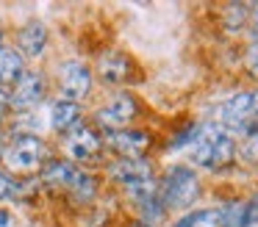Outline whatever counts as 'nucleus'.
I'll return each instance as SVG.
<instances>
[{"mask_svg":"<svg viewBox=\"0 0 258 227\" xmlns=\"http://www.w3.org/2000/svg\"><path fill=\"white\" fill-rule=\"evenodd\" d=\"M53 158L50 144L36 133H14L9 141H3L0 149V169L12 175L14 180L34 177L45 169V164Z\"/></svg>","mask_w":258,"mask_h":227,"instance_id":"obj_3","label":"nucleus"},{"mask_svg":"<svg viewBox=\"0 0 258 227\" xmlns=\"http://www.w3.org/2000/svg\"><path fill=\"white\" fill-rule=\"evenodd\" d=\"M0 149H3V133H0Z\"/></svg>","mask_w":258,"mask_h":227,"instance_id":"obj_24","label":"nucleus"},{"mask_svg":"<svg viewBox=\"0 0 258 227\" xmlns=\"http://www.w3.org/2000/svg\"><path fill=\"white\" fill-rule=\"evenodd\" d=\"M222 28L230 36H244L250 33V6L230 3L222 9Z\"/></svg>","mask_w":258,"mask_h":227,"instance_id":"obj_17","label":"nucleus"},{"mask_svg":"<svg viewBox=\"0 0 258 227\" xmlns=\"http://www.w3.org/2000/svg\"><path fill=\"white\" fill-rule=\"evenodd\" d=\"M239 161H244L250 166H258V130L239 138Z\"/></svg>","mask_w":258,"mask_h":227,"instance_id":"obj_20","label":"nucleus"},{"mask_svg":"<svg viewBox=\"0 0 258 227\" xmlns=\"http://www.w3.org/2000/svg\"><path fill=\"white\" fill-rule=\"evenodd\" d=\"M0 47H6V31L0 28Z\"/></svg>","mask_w":258,"mask_h":227,"instance_id":"obj_23","label":"nucleus"},{"mask_svg":"<svg viewBox=\"0 0 258 227\" xmlns=\"http://www.w3.org/2000/svg\"><path fill=\"white\" fill-rule=\"evenodd\" d=\"M25 69H28V61H25L12 44L0 47V89H3V92H9V89L20 81V75H23Z\"/></svg>","mask_w":258,"mask_h":227,"instance_id":"obj_16","label":"nucleus"},{"mask_svg":"<svg viewBox=\"0 0 258 227\" xmlns=\"http://www.w3.org/2000/svg\"><path fill=\"white\" fill-rule=\"evenodd\" d=\"M203 191V177L200 172H195L186 161H178V164H169L167 169L158 175V202L167 213H189V210L197 208Z\"/></svg>","mask_w":258,"mask_h":227,"instance_id":"obj_2","label":"nucleus"},{"mask_svg":"<svg viewBox=\"0 0 258 227\" xmlns=\"http://www.w3.org/2000/svg\"><path fill=\"white\" fill-rule=\"evenodd\" d=\"M214 125L228 130L230 136L239 141L247 133L258 130V86L233 92L225 97L214 111Z\"/></svg>","mask_w":258,"mask_h":227,"instance_id":"obj_4","label":"nucleus"},{"mask_svg":"<svg viewBox=\"0 0 258 227\" xmlns=\"http://www.w3.org/2000/svg\"><path fill=\"white\" fill-rule=\"evenodd\" d=\"M12 47L17 50L25 61L39 58V55L47 50V28H45V22L31 20V22H25V25H20L17 31H14V44Z\"/></svg>","mask_w":258,"mask_h":227,"instance_id":"obj_13","label":"nucleus"},{"mask_svg":"<svg viewBox=\"0 0 258 227\" xmlns=\"http://www.w3.org/2000/svg\"><path fill=\"white\" fill-rule=\"evenodd\" d=\"M86 116H84V105L78 103H70V100H53L50 103V111H47V125H50L53 133H58V136H64V133H70L75 125H81Z\"/></svg>","mask_w":258,"mask_h":227,"instance_id":"obj_14","label":"nucleus"},{"mask_svg":"<svg viewBox=\"0 0 258 227\" xmlns=\"http://www.w3.org/2000/svg\"><path fill=\"white\" fill-rule=\"evenodd\" d=\"M20 197V180H14L12 175L0 169V202H9V199Z\"/></svg>","mask_w":258,"mask_h":227,"instance_id":"obj_21","label":"nucleus"},{"mask_svg":"<svg viewBox=\"0 0 258 227\" xmlns=\"http://www.w3.org/2000/svg\"><path fill=\"white\" fill-rule=\"evenodd\" d=\"M9 114H12V108H9V92H3V89H0V125L6 122Z\"/></svg>","mask_w":258,"mask_h":227,"instance_id":"obj_22","label":"nucleus"},{"mask_svg":"<svg viewBox=\"0 0 258 227\" xmlns=\"http://www.w3.org/2000/svg\"><path fill=\"white\" fill-rule=\"evenodd\" d=\"M56 92L58 100H70V103L84 105L95 92V72L86 61L70 58L56 69Z\"/></svg>","mask_w":258,"mask_h":227,"instance_id":"obj_8","label":"nucleus"},{"mask_svg":"<svg viewBox=\"0 0 258 227\" xmlns=\"http://www.w3.org/2000/svg\"><path fill=\"white\" fill-rule=\"evenodd\" d=\"M95 72L103 83L117 86V89L131 86L139 78V69H136L134 58L128 53H122V50H108V53H103L95 64Z\"/></svg>","mask_w":258,"mask_h":227,"instance_id":"obj_12","label":"nucleus"},{"mask_svg":"<svg viewBox=\"0 0 258 227\" xmlns=\"http://www.w3.org/2000/svg\"><path fill=\"white\" fill-rule=\"evenodd\" d=\"M139 114H142V103L136 100V94L128 92V89H117L106 97V103L97 105L92 125L100 133L125 130V127H136Z\"/></svg>","mask_w":258,"mask_h":227,"instance_id":"obj_5","label":"nucleus"},{"mask_svg":"<svg viewBox=\"0 0 258 227\" xmlns=\"http://www.w3.org/2000/svg\"><path fill=\"white\" fill-rule=\"evenodd\" d=\"M103 144L111 158H147L153 147V133L145 127H125V130L103 133Z\"/></svg>","mask_w":258,"mask_h":227,"instance_id":"obj_10","label":"nucleus"},{"mask_svg":"<svg viewBox=\"0 0 258 227\" xmlns=\"http://www.w3.org/2000/svg\"><path fill=\"white\" fill-rule=\"evenodd\" d=\"M106 175L114 183H119L125 188L142 186V183H153L158 180V169L153 158H111L106 164Z\"/></svg>","mask_w":258,"mask_h":227,"instance_id":"obj_11","label":"nucleus"},{"mask_svg":"<svg viewBox=\"0 0 258 227\" xmlns=\"http://www.w3.org/2000/svg\"><path fill=\"white\" fill-rule=\"evenodd\" d=\"M239 161V141L214 122L197 125L195 138L186 147V164L195 172H225Z\"/></svg>","mask_w":258,"mask_h":227,"instance_id":"obj_1","label":"nucleus"},{"mask_svg":"<svg viewBox=\"0 0 258 227\" xmlns=\"http://www.w3.org/2000/svg\"><path fill=\"white\" fill-rule=\"evenodd\" d=\"M61 153L64 161L81 166V164H95V161L106 158V144H103V133L97 130L92 122H81L70 133L61 136Z\"/></svg>","mask_w":258,"mask_h":227,"instance_id":"obj_6","label":"nucleus"},{"mask_svg":"<svg viewBox=\"0 0 258 227\" xmlns=\"http://www.w3.org/2000/svg\"><path fill=\"white\" fill-rule=\"evenodd\" d=\"M39 177L47 183V186H56V188L70 191L75 199H92L95 191H97L95 177L86 175L81 166L70 164V161H64V158H50L45 164V169L39 172Z\"/></svg>","mask_w":258,"mask_h":227,"instance_id":"obj_7","label":"nucleus"},{"mask_svg":"<svg viewBox=\"0 0 258 227\" xmlns=\"http://www.w3.org/2000/svg\"><path fill=\"white\" fill-rule=\"evenodd\" d=\"M169 227H222V210L219 208H195L183 213Z\"/></svg>","mask_w":258,"mask_h":227,"instance_id":"obj_18","label":"nucleus"},{"mask_svg":"<svg viewBox=\"0 0 258 227\" xmlns=\"http://www.w3.org/2000/svg\"><path fill=\"white\" fill-rule=\"evenodd\" d=\"M47 92H50V83H47L45 72L28 66L20 75V81L9 89V108H12V114H31L47 100Z\"/></svg>","mask_w":258,"mask_h":227,"instance_id":"obj_9","label":"nucleus"},{"mask_svg":"<svg viewBox=\"0 0 258 227\" xmlns=\"http://www.w3.org/2000/svg\"><path fill=\"white\" fill-rule=\"evenodd\" d=\"M222 227H255L258 224V197L236 199L222 205Z\"/></svg>","mask_w":258,"mask_h":227,"instance_id":"obj_15","label":"nucleus"},{"mask_svg":"<svg viewBox=\"0 0 258 227\" xmlns=\"http://www.w3.org/2000/svg\"><path fill=\"white\" fill-rule=\"evenodd\" d=\"M241 66L250 75V81L258 86V33H250L241 47Z\"/></svg>","mask_w":258,"mask_h":227,"instance_id":"obj_19","label":"nucleus"}]
</instances>
